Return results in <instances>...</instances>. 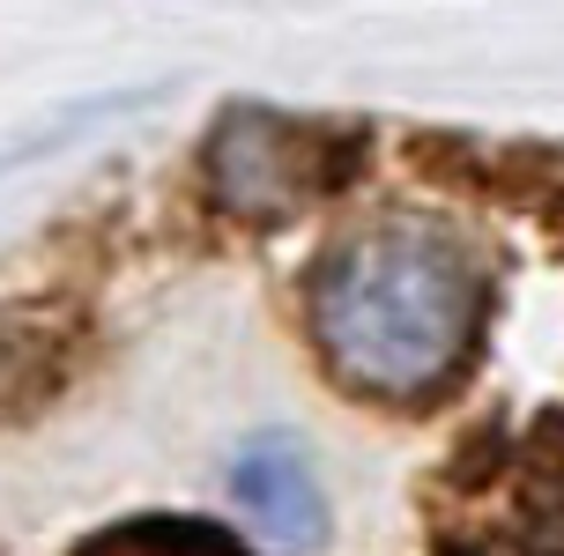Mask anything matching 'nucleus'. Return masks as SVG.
<instances>
[{
    "instance_id": "f257e3e1",
    "label": "nucleus",
    "mask_w": 564,
    "mask_h": 556,
    "mask_svg": "<svg viewBox=\"0 0 564 556\" xmlns=\"http://www.w3.org/2000/svg\"><path fill=\"white\" fill-rule=\"evenodd\" d=\"M490 327V268L431 222H371L312 275V334L349 393L431 408L476 363Z\"/></svg>"
},
{
    "instance_id": "f03ea898",
    "label": "nucleus",
    "mask_w": 564,
    "mask_h": 556,
    "mask_svg": "<svg viewBox=\"0 0 564 556\" xmlns=\"http://www.w3.org/2000/svg\"><path fill=\"white\" fill-rule=\"evenodd\" d=\"M423 520L431 556H564V408L476 430L438 468Z\"/></svg>"
},
{
    "instance_id": "7ed1b4c3",
    "label": "nucleus",
    "mask_w": 564,
    "mask_h": 556,
    "mask_svg": "<svg viewBox=\"0 0 564 556\" xmlns=\"http://www.w3.org/2000/svg\"><path fill=\"white\" fill-rule=\"evenodd\" d=\"M365 134L349 127H312V119H275V111H230L208 141V186L238 222L297 216L312 194L349 178Z\"/></svg>"
},
{
    "instance_id": "20e7f679",
    "label": "nucleus",
    "mask_w": 564,
    "mask_h": 556,
    "mask_svg": "<svg viewBox=\"0 0 564 556\" xmlns=\"http://www.w3.org/2000/svg\"><path fill=\"white\" fill-rule=\"evenodd\" d=\"M230 490L246 504V520L260 534H275L290 556H312L319 549V534H327V498H319V482H312L305 453L290 438H253L238 453V468H230Z\"/></svg>"
},
{
    "instance_id": "39448f33",
    "label": "nucleus",
    "mask_w": 564,
    "mask_h": 556,
    "mask_svg": "<svg viewBox=\"0 0 564 556\" xmlns=\"http://www.w3.org/2000/svg\"><path fill=\"white\" fill-rule=\"evenodd\" d=\"M75 556H253V549L208 520H127V527L89 534Z\"/></svg>"
}]
</instances>
